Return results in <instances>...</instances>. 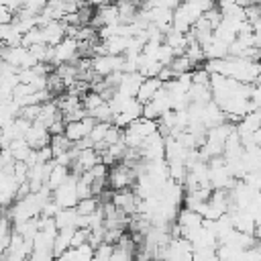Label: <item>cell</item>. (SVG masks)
<instances>
[{"label":"cell","mask_w":261,"mask_h":261,"mask_svg":"<svg viewBox=\"0 0 261 261\" xmlns=\"http://www.w3.org/2000/svg\"><path fill=\"white\" fill-rule=\"evenodd\" d=\"M94 124H96V120L90 118V116H86V118H82V120H77V122H67L63 135H65V139H67L71 145H80L82 141H86V139L90 137Z\"/></svg>","instance_id":"obj_12"},{"label":"cell","mask_w":261,"mask_h":261,"mask_svg":"<svg viewBox=\"0 0 261 261\" xmlns=\"http://www.w3.org/2000/svg\"><path fill=\"white\" fill-rule=\"evenodd\" d=\"M259 128H261V108L249 112L247 116H243V118L237 122V133H239L241 139L251 137V135L257 133Z\"/></svg>","instance_id":"obj_16"},{"label":"cell","mask_w":261,"mask_h":261,"mask_svg":"<svg viewBox=\"0 0 261 261\" xmlns=\"http://www.w3.org/2000/svg\"><path fill=\"white\" fill-rule=\"evenodd\" d=\"M110 202L122 212V214H137V208H139V198L133 190H120V192H114Z\"/></svg>","instance_id":"obj_13"},{"label":"cell","mask_w":261,"mask_h":261,"mask_svg":"<svg viewBox=\"0 0 261 261\" xmlns=\"http://www.w3.org/2000/svg\"><path fill=\"white\" fill-rule=\"evenodd\" d=\"M77 55H80V43L73 37H65L57 47H53V63L51 65L71 63Z\"/></svg>","instance_id":"obj_11"},{"label":"cell","mask_w":261,"mask_h":261,"mask_svg":"<svg viewBox=\"0 0 261 261\" xmlns=\"http://www.w3.org/2000/svg\"><path fill=\"white\" fill-rule=\"evenodd\" d=\"M143 82H145V77H143L139 71H135V73H124V77H122L120 86L116 88V92L122 94V96H126V98H137V92H139V88H141Z\"/></svg>","instance_id":"obj_17"},{"label":"cell","mask_w":261,"mask_h":261,"mask_svg":"<svg viewBox=\"0 0 261 261\" xmlns=\"http://www.w3.org/2000/svg\"><path fill=\"white\" fill-rule=\"evenodd\" d=\"M110 126H112V122H96L94 124V128H92V133H90V143L94 145V149H98L102 143H104V139H106V135H108V130H110Z\"/></svg>","instance_id":"obj_23"},{"label":"cell","mask_w":261,"mask_h":261,"mask_svg":"<svg viewBox=\"0 0 261 261\" xmlns=\"http://www.w3.org/2000/svg\"><path fill=\"white\" fill-rule=\"evenodd\" d=\"M139 157L145 163H155V161H165V137L157 130L151 135L141 147H139Z\"/></svg>","instance_id":"obj_7"},{"label":"cell","mask_w":261,"mask_h":261,"mask_svg":"<svg viewBox=\"0 0 261 261\" xmlns=\"http://www.w3.org/2000/svg\"><path fill=\"white\" fill-rule=\"evenodd\" d=\"M77 179L80 175L77 173H71L65 184H61L57 190H53V202L65 210V208H75L80 204V196H77Z\"/></svg>","instance_id":"obj_5"},{"label":"cell","mask_w":261,"mask_h":261,"mask_svg":"<svg viewBox=\"0 0 261 261\" xmlns=\"http://www.w3.org/2000/svg\"><path fill=\"white\" fill-rule=\"evenodd\" d=\"M24 141L31 145V149H43V147H49L51 143V133L47 126H43L41 122H33L29 133L24 135Z\"/></svg>","instance_id":"obj_14"},{"label":"cell","mask_w":261,"mask_h":261,"mask_svg":"<svg viewBox=\"0 0 261 261\" xmlns=\"http://www.w3.org/2000/svg\"><path fill=\"white\" fill-rule=\"evenodd\" d=\"M92 22H94V24H98L100 29H104V27H112V24H118V22H120L118 6H116V4H100V8H98V12L94 14Z\"/></svg>","instance_id":"obj_15"},{"label":"cell","mask_w":261,"mask_h":261,"mask_svg":"<svg viewBox=\"0 0 261 261\" xmlns=\"http://www.w3.org/2000/svg\"><path fill=\"white\" fill-rule=\"evenodd\" d=\"M165 84L159 80V77H147L143 84H141V88H139V92H137V100L145 106L147 102H151L153 98H155V94L163 88Z\"/></svg>","instance_id":"obj_18"},{"label":"cell","mask_w":261,"mask_h":261,"mask_svg":"<svg viewBox=\"0 0 261 261\" xmlns=\"http://www.w3.org/2000/svg\"><path fill=\"white\" fill-rule=\"evenodd\" d=\"M159 130V122L157 120H149V118H139L135 122H130L124 130H122V141L126 145V149L139 151V147Z\"/></svg>","instance_id":"obj_2"},{"label":"cell","mask_w":261,"mask_h":261,"mask_svg":"<svg viewBox=\"0 0 261 261\" xmlns=\"http://www.w3.org/2000/svg\"><path fill=\"white\" fill-rule=\"evenodd\" d=\"M77 218L80 214L75 208H65V210H59L53 220H55L57 230H61V228H77Z\"/></svg>","instance_id":"obj_21"},{"label":"cell","mask_w":261,"mask_h":261,"mask_svg":"<svg viewBox=\"0 0 261 261\" xmlns=\"http://www.w3.org/2000/svg\"><path fill=\"white\" fill-rule=\"evenodd\" d=\"M100 206H102L100 200H98L96 196H92V198H84V200H80V204L75 206V210H77V214H82V216H90V214L98 212Z\"/></svg>","instance_id":"obj_26"},{"label":"cell","mask_w":261,"mask_h":261,"mask_svg":"<svg viewBox=\"0 0 261 261\" xmlns=\"http://www.w3.org/2000/svg\"><path fill=\"white\" fill-rule=\"evenodd\" d=\"M49 147H51V151H53V159H57V157H61V155H65L73 145L65 139V135H53L51 137V143H49Z\"/></svg>","instance_id":"obj_24"},{"label":"cell","mask_w":261,"mask_h":261,"mask_svg":"<svg viewBox=\"0 0 261 261\" xmlns=\"http://www.w3.org/2000/svg\"><path fill=\"white\" fill-rule=\"evenodd\" d=\"M104 102H106V100L102 98V94H98V92H94V90L82 96V106H84L86 114L94 112V110H96V108H100V106H102Z\"/></svg>","instance_id":"obj_25"},{"label":"cell","mask_w":261,"mask_h":261,"mask_svg":"<svg viewBox=\"0 0 261 261\" xmlns=\"http://www.w3.org/2000/svg\"><path fill=\"white\" fill-rule=\"evenodd\" d=\"M214 8L212 2H202V0H190V2H181L177 4V8L173 10V20H171V29L188 35L192 33V29L196 27V22L210 10Z\"/></svg>","instance_id":"obj_1"},{"label":"cell","mask_w":261,"mask_h":261,"mask_svg":"<svg viewBox=\"0 0 261 261\" xmlns=\"http://www.w3.org/2000/svg\"><path fill=\"white\" fill-rule=\"evenodd\" d=\"M241 261H261V245H255V247L247 249Z\"/></svg>","instance_id":"obj_27"},{"label":"cell","mask_w":261,"mask_h":261,"mask_svg":"<svg viewBox=\"0 0 261 261\" xmlns=\"http://www.w3.org/2000/svg\"><path fill=\"white\" fill-rule=\"evenodd\" d=\"M137 181V173H135V167L130 163H116L110 167L108 171V186L114 190V192H120V190H133Z\"/></svg>","instance_id":"obj_4"},{"label":"cell","mask_w":261,"mask_h":261,"mask_svg":"<svg viewBox=\"0 0 261 261\" xmlns=\"http://www.w3.org/2000/svg\"><path fill=\"white\" fill-rule=\"evenodd\" d=\"M171 110V96L169 92L165 90V86L155 94V98L151 102L145 104L143 108V118H149V120H159L165 112Z\"/></svg>","instance_id":"obj_9"},{"label":"cell","mask_w":261,"mask_h":261,"mask_svg":"<svg viewBox=\"0 0 261 261\" xmlns=\"http://www.w3.org/2000/svg\"><path fill=\"white\" fill-rule=\"evenodd\" d=\"M175 226L179 230V237L188 239L192 243V239L202 230L204 226V218L194 212V210H188V208H179L177 212V218H175Z\"/></svg>","instance_id":"obj_6"},{"label":"cell","mask_w":261,"mask_h":261,"mask_svg":"<svg viewBox=\"0 0 261 261\" xmlns=\"http://www.w3.org/2000/svg\"><path fill=\"white\" fill-rule=\"evenodd\" d=\"M90 67L96 75L100 77H108L116 71H122L124 67V57L122 55H96L90 61Z\"/></svg>","instance_id":"obj_8"},{"label":"cell","mask_w":261,"mask_h":261,"mask_svg":"<svg viewBox=\"0 0 261 261\" xmlns=\"http://www.w3.org/2000/svg\"><path fill=\"white\" fill-rule=\"evenodd\" d=\"M208 167H210V188L212 192L216 190H222V192H230L232 186L237 184V179L232 177L224 157H214L208 161Z\"/></svg>","instance_id":"obj_3"},{"label":"cell","mask_w":261,"mask_h":261,"mask_svg":"<svg viewBox=\"0 0 261 261\" xmlns=\"http://www.w3.org/2000/svg\"><path fill=\"white\" fill-rule=\"evenodd\" d=\"M71 175V169L69 167H65V165H59V163H55L53 165V169L49 171V177H47V188L53 192V190H57L61 184H65V179Z\"/></svg>","instance_id":"obj_20"},{"label":"cell","mask_w":261,"mask_h":261,"mask_svg":"<svg viewBox=\"0 0 261 261\" xmlns=\"http://www.w3.org/2000/svg\"><path fill=\"white\" fill-rule=\"evenodd\" d=\"M33 151H35V149H31V145H29L24 139H16V141H12L10 147H8V153L12 155V159H14L16 163H24V161L31 157Z\"/></svg>","instance_id":"obj_22"},{"label":"cell","mask_w":261,"mask_h":261,"mask_svg":"<svg viewBox=\"0 0 261 261\" xmlns=\"http://www.w3.org/2000/svg\"><path fill=\"white\" fill-rule=\"evenodd\" d=\"M192 261H218L216 251H194Z\"/></svg>","instance_id":"obj_28"},{"label":"cell","mask_w":261,"mask_h":261,"mask_svg":"<svg viewBox=\"0 0 261 261\" xmlns=\"http://www.w3.org/2000/svg\"><path fill=\"white\" fill-rule=\"evenodd\" d=\"M192 259H194V247L184 237L171 239L169 245L165 247L163 261H192Z\"/></svg>","instance_id":"obj_10"},{"label":"cell","mask_w":261,"mask_h":261,"mask_svg":"<svg viewBox=\"0 0 261 261\" xmlns=\"http://www.w3.org/2000/svg\"><path fill=\"white\" fill-rule=\"evenodd\" d=\"M94 251H96V247H92L90 243L82 245V247H71L57 261H94Z\"/></svg>","instance_id":"obj_19"}]
</instances>
